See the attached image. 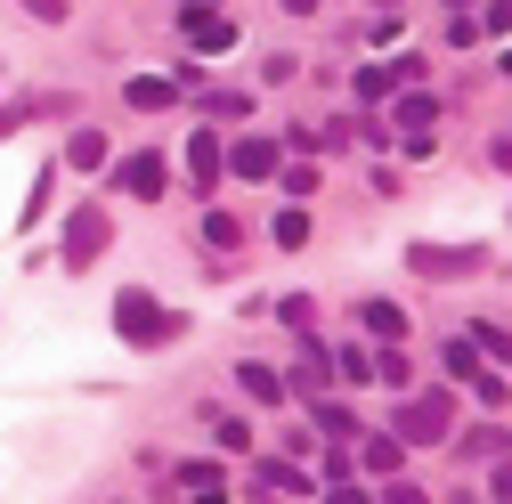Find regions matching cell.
I'll use <instances>...</instances> for the list:
<instances>
[{
  "label": "cell",
  "instance_id": "22",
  "mask_svg": "<svg viewBox=\"0 0 512 504\" xmlns=\"http://www.w3.org/2000/svg\"><path fill=\"white\" fill-rule=\"evenodd\" d=\"M464 334H480L472 350H488V358H512V334H504V326H488V318H480V326H464Z\"/></svg>",
  "mask_w": 512,
  "mask_h": 504
},
{
  "label": "cell",
  "instance_id": "29",
  "mask_svg": "<svg viewBox=\"0 0 512 504\" xmlns=\"http://www.w3.org/2000/svg\"><path fill=\"white\" fill-rule=\"evenodd\" d=\"M480 25H488V33H512V0H496V9H488Z\"/></svg>",
  "mask_w": 512,
  "mask_h": 504
},
{
  "label": "cell",
  "instance_id": "6",
  "mask_svg": "<svg viewBox=\"0 0 512 504\" xmlns=\"http://www.w3.org/2000/svg\"><path fill=\"white\" fill-rule=\"evenodd\" d=\"M114 179H122V196H163V187H171V171H163V155H131V163H122Z\"/></svg>",
  "mask_w": 512,
  "mask_h": 504
},
{
  "label": "cell",
  "instance_id": "18",
  "mask_svg": "<svg viewBox=\"0 0 512 504\" xmlns=\"http://www.w3.org/2000/svg\"><path fill=\"white\" fill-rule=\"evenodd\" d=\"M244 106H252L244 90H212V98H204V114H212V122H244Z\"/></svg>",
  "mask_w": 512,
  "mask_h": 504
},
{
  "label": "cell",
  "instance_id": "32",
  "mask_svg": "<svg viewBox=\"0 0 512 504\" xmlns=\"http://www.w3.org/2000/svg\"><path fill=\"white\" fill-rule=\"evenodd\" d=\"M187 9H212V0H187Z\"/></svg>",
  "mask_w": 512,
  "mask_h": 504
},
{
  "label": "cell",
  "instance_id": "23",
  "mask_svg": "<svg viewBox=\"0 0 512 504\" xmlns=\"http://www.w3.org/2000/svg\"><path fill=\"white\" fill-rule=\"evenodd\" d=\"M447 374H456V383H472V374H480V350H472V342H447Z\"/></svg>",
  "mask_w": 512,
  "mask_h": 504
},
{
  "label": "cell",
  "instance_id": "17",
  "mask_svg": "<svg viewBox=\"0 0 512 504\" xmlns=\"http://www.w3.org/2000/svg\"><path fill=\"white\" fill-rule=\"evenodd\" d=\"M480 456H488V464H496V456H512V448H504V431H488V423H480V431H464V464H480Z\"/></svg>",
  "mask_w": 512,
  "mask_h": 504
},
{
  "label": "cell",
  "instance_id": "31",
  "mask_svg": "<svg viewBox=\"0 0 512 504\" xmlns=\"http://www.w3.org/2000/svg\"><path fill=\"white\" fill-rule=\"evenodd\" d=\"M285 9H293V17H309V9H317V0H285Z\"/></svg>",
  "mask_w": 512,
  "mask_h": 504
},
{
  "label": "cell",
  "instance_id": "24",
  "mask_svg": "<svg viewBox=\"0 0 512 504\" xmlns=\"http://www.w3.org/2000/svg\"><path fill=\"white\" fill-rule=\"evenodd\" d=\"M472 399H480V407H504V399H512V391H504V383H496V374H488V366H480V374H472Z\"/></svg>",
  "mask_w": 512,
  "mask_h": 504
},
{
  "label": "cell",
  "instance_id": "25",
  "mask_svg": "<svg viewBox=\"0 0 512 504\" xmlns=\"http://www.w3.org/2000/svg\"><path fill=\"white\" fill-rule=\"evenodd\" d=\"M277 244H309V212H277Z\"/></svg>",
  "mask_w": 512,
  "mask_h": 504
},
{
  "label": "cell",
  "instance_id": "5",
  "mask_svg": "<svg viewBox=\"0 0 512 504\" xmlns=\"http://www.w3.org/2000/svg\"><path fill=\"white\" fill-rule=\"evenodd\" d=\"M187 41H196L204 57H228V49H236V25L212 17V9H187Z\"/></svg>",
  "mask_w": 512,
  "mask_h": 504
},
{
  "label": "cell",
  "instance_id": "2",
  "mask_svg": "<svg viewBox=\"0 0 512 504\" xmlns=\"http://www.w3.org/2000/svg\"><path fill=\"white\" fill-rule=\"evenodd\" d=\"M447 423H456V399H447V391H415V399L399 407V439H415V448L447 439Z\"/></svg>",
  "mask_w": 512,
  "mask_h": 504
},
{
  "label": "cell",
  "instance_id": "8",
  "mask_svg": "<svg viewBox=\"0 0 512 504\" xmlns=\"http://www.w3.org/2000/svg\"><path fill=\"white\" fill-rule=\"evenodd\" d=\"M415 74H423V57H399V66H366V74H358V98H391V90L415 82Z\"/></svg>",
  "mask_w": 512,
  "mask_h": 504
},
{
  "label": "cell",
  "instance_id": "27",
  "mask_svg": "<svg viewBox=\"0 0 512 504\" xmlns=\"http://www.w3.org/2000/svg\"><path fill=\"white\" fill-rule=\"evenodd\" d=\"M25 9H33L41 25H66V0H25Z\"/></svg>",
  "mask_w": 512,
  "mask_h": 504
},
{
  "label": "cell",
  "instance_id": "28",
  "mask_svg": "<svg viewBox=\"0 0 512 504\" xmlns=\"http://www.w3.org/2000/svg\"><path fill=\"white\" fill-rule=\"evenodd\" d=\"M488 488H496V504H512V456H496V480Z\"/></svg>",
  "mask_w": 512,
  "mask_h": 504
},
{
  "label": "cell",
  "instance_id": "33",
  "mask_svg": "<svg viewBox=\"0 0 512 504\" xmlns=\"http://www.w3.org/2000/svg\"><path fill=\"white\" fill-rule=\"evenodd\" d=\"M504 74H512V49H504Z\"/></svg>",
  "mask_w": 512,
  "mask_h": 504
},
{
  "label": "cell",
  "instance_id": "15",
  "mask_svg": "<svg viewBox=\"0 0 512 504\" xmlns=\"http://www.w3.org/2000/svg\"><path fill=\"white\" fill-rule=\"evenodd\" d=\"M358 326H366V334H391V342L407 334V318H399L391 301H358Z\"/></svg>",
  "mask_w": 512,
  "mask_h": 504
},
{
  "label": "cell",
  "instance_id": "11",
  "mask_svg": "<svg viewBox=\"0 0 512 504\" xmlns=\"http://www.w3.org/2000/svg\"><path fill=\"white\" fill-rule=\"evenodd\" d=\"M179 488L196 496V504H220V496H228V472H220V464H179Z\"/></svg>",
  "mask_w": 512,
  "mask_h": 504
},
{
  "label": "cell",
  "instance_id": "19",
  "mask_svg": "<svg viewBox=\"0 0 512 504\" xmlns=\"http://www.w3.org/2000/svg\"><path fill=\"white\" fill-rule=\"evenodd\" d=\"M236 236H244V228H236L228 212H204V244H212V252H236Z\"/></svg>",
  "mask_w": 512,
  "mask_h": 504
},
{
  "label": "cell",
  "instance_id": "7",
  "mask_svg": "<svg viewBox=\"0 0 512 504\" xmlns=\"http://www.w3.org/2000/svg\"><path fill=\"white\" fill-rule=\"evenodd\" d=\"M228 171H236V179H269V171H277V139H236V147H228Z\"/></svg>",
  "mask_w": 512,
  "mask_h": 504
},
{
  "label": "cell",
  "instance_id": "9",
  "mask_svg": "<svg viewBox=\"0 0 512 504\" xmlns=\"http://www.w3.org/2000/svg\"><path fill=\"white\" fill-rule=\"evenodd\" d=\"M220 163H228V147L204 131V139H187V171H196V187H204V196H212V187H220Z\"/></svg>",
  "mask_w": 512,
  "mask_h": 504
},
{
  "label": "cell",
  "instance_id": "13",
  "mask_svg": "<svg viewBox=\"0 0 512 504\" xmlns=\"http://www.w3.org/2000/svg\"><path fill=\"white\" fill-rule=\"evenodd\" d=\"M431 122H439V106H431L423 90H407V98H399V131H407V139H423Z\"/></svg>",
  "mask_w": 512,
  "mask_h": 504
},
{
  "label": "cell",
  "instance_id": "16",
  "mask_svg": "<svg viewBox=\"0 0 512 504\" xmlns=\"http://www.w3.org/2000/svg\"><path fill=\"white\" fill-rule=\"evenodd\" d=\"M122 98H131V106H171V98H179V82H163V74H139Z\"/></svg>",
  "mask_w": 512,
  "mask_h": 504
},
{
  "label": "cell",
  "instance_id": "20",
  "mask_svg": "<svg viewBox=\"0 0 512 504\" xmlns=\"http://www.w3.org/2000/svg\"><path fill=\"white\" fill-rule=\"evenodd\" d=\"M317 431H326V439H350L358 423H350V407H334V399H317Z\"/></svg>",
  "mask_w": 512,
  "mask_h": 504
},
{
  "label": "cell",
  "instance_id": "21",
  "mask_svg": "<svg viewBox=\"0 0 512 504\" xmlns=\"http://www.w3.org/2000/svg\"><path fill=\"white\" fill-rule=\"evenodd\" d=\"M261 480H269V488H285V496H309V472H293V464H285V456H277V464H269V472H261Z\"/></svg>",
  "mask_w": 512,
  "mask_h": 504
},
{
  "label": "cell",
  "instance_id": "4",
  "mask_svg": "<svg viewBox=\"0 0 512 504\" xmlns=\"http://www.w3.org/2000/svg\"><path fill=\"white\" fill-rule=\"evenodd\" d=\"M106 244H114V220H106L98 204H82V212H74V228H66V269H90Z\"/></svg>",
  "mask_w": 512,
  "mask_h": 504
},
{
  "label": "cell",
  "instance_id": "12",
  "mask_svg": "<svg viewBox=\"0 0 512 504\" xmlns=\"http://www.w3.org/2000/svg\"><path fill=\"white\" fill-rule=\"evenodd\" d=\"M66 163L74 171H106V131H74L66 139Z\"/></svg>",
  "mask_w": 512,
  "mask_h": 504
},
{
  "label": "cell",
  "instance_id": "26",
  "mask_svg": "<svg viewBox=\"0 0 512 504\" xmlns=\"http://www.w3.org/2000/svg\"><path fill=\"white\" fill-rule=\"evenodd\" d=\"M382 504H423V488H415V480H399V472H391V488H382Z\"/></svg>",
  "mask_w": 512,
  "mask_h": 504
},
{
  "label": "cell",
  "instance_id": "3",
  "mask_svg": "<svg viewBox=\"0 0 512 504\" xmlns=\"http://www.w3.org/2000/svg\"><path fill=\"white\" fill-rule=\"evenodd\" d=\"M407 269H423V277H472V269H488V244H407Z\"/></svg>",
  "mask_w": 512,
  "mask_h": 504
},
{
  "label": "cell",
  "instance_id": "14",
  "mask_svg": "<svg viewBox=\"0 0 512 504\" xmlns=\"http://www.w3.org/2000/svg\"><path fill=\"white\" fill-rule=\"evenodd\" d=\"M366 472H382V480L407 472V439H366Z\"/></svg>",
  "mask_w": 512,
  "mask_h": 504
},
{
  "label": "cell",
  "instance_id": "1",
  "mask_svg": "<svg viewBox=\"0 0 512 504\" xmlns=\"http://www.w3.org/2000/svg\"><path fill=\"white\" fill-rule=\"evenodd\" d=\"M114 334L131 342V350H155V342H171V334H179V318H171V309H163L147 285H131V293L114 301Z\"/></svg>",
  "mask_w": 512,
  "mask_h": 504
},
{
  "label": "cell",
  "instance_id": "10",
  "mask_svg": "<svg viewBox=\"0 0 512 504\" xmlns=\"http://www.w3.org/2000/svg\"><path fill=\"white\" fill-rule=\"evenodd\" d=\"M236 383L261 399V407H285V374H277V366H261V358H244V366H236Z\"/></svg>",
  "mask_w": 512,
  "mask_h": 504
},
{
  "label": "cell",
  "instance_id": "30",
  "mask_svg": "<svg viewBox=\"0 0 512 504\" xmlns=\"http://www.w3.org/2000/svg\"><path fill=\"white\" fill-rule=\"evenodd\" d=\"M326 504H366V496H358L350 480H334V488H326Z\"/></svg>",
  "mask_w": 512,
  "mask_h": 504
}]
</instances>
